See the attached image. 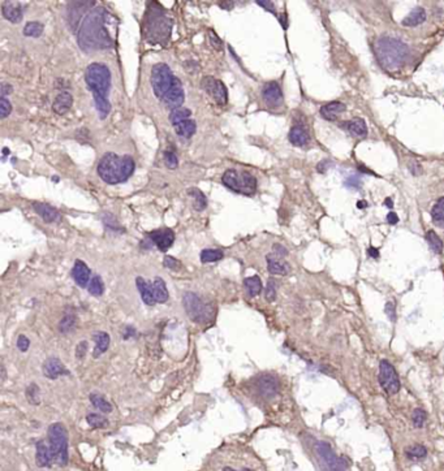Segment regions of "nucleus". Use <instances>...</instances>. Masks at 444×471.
Instances as JSON below:
<instances>
[{
	"label": "nucleus",
	"mask_w": 444,
	"mask_h": 471,
	"mask_svg": "<svg viewBox=\"0 0 444 471\" xmlns=\"http://www.w3.org/2000/svg\"><path fill=\"white\" fill-rule=\"evenodd\" d=\"M387 222L390 223V224H392V225H395V224H397V223H399V216L396 215V212H394V211L388 212Z\"/></svg>",
	"instance_id": "nucleus-57"
},
{
	"label": "nucleus",
	"mask_w": 444,
	"mask_h": 471,
	"mask_svg": "<svg viewBox=\"0 0 444 471\" xmlns=\"http://www.w3.org/2000/svg\"><path fill=\"white\" fill-rule=\"evenodd\" d=\"M201 85H202L203 90H205L218 105H225V103H227L228 94H227V87H225L222 81L214 78V77L211 76H207L202 79Z\"/></svg>",
	"instance_id": "nucleus-10"
},
{
	"label": "nucleus",
	"mask_w": 444,
	"mask_h": 471,
	"mask_svg": "<svg viewBox=\"0 0 444 471\" xmlns=\"http://www.w3.org/2000/svg\"><path fill=\"white\" fill-rule=\"evenodd\" d=\"M408 168H409L410 172H412L413 174H418L419 172L422 171V167H421V165H419V163H418V161H417V160L409 161V164H408Z\"/></svg>",
	"instance_id": "nucleus-54"
},
{
	"label": "nucleus",
	"mask_w": 444,
	"mask_h": 471,
	"mask_svg": "<svg viewBox=\"0 0 444 471\" xmlns=\"http://www.w3.org/2000/svg\"><path fill=\"white\" fill-rule=\"evenodd\" d=\"M35 461L39 467H48L51 466L52 459V454H51L50 446L45 444V441H38L37 443V454H35Z\"/></svg>",
	"instance_id": "nucleus-26"
},
{
	"label": "nucleus",
	"mask_w": 444,
	"mask_h": 471,
	"mask_svg": "<svg viewBox=\"0 0 444 471\" xmlns=\"http://www.w3.org/2000/svg\"><path fill=\"white\" fill-rule=\"evenodd\" d=\"M244 287L250 297H257L258 294H260V292H262V281H260L259 276H251V277L245 278Z\"/></svg>",
	"instance_id": "nucleus-31"
},
{
	"label": "nucleus",
	"mask_w": 444,
	"mask_h": 471,
	"mask_svg": "<svg viewBox=\"0 0 444 471\" xmlns=\"http://www.w3.org/2000/svg\"><path fill=\"white\" fill-rule=\"evenodd\" d=\"M264 297H266V300L269 301V302H273V301H275V298H276V282H275V280H274V278H270V280H269V282H267L266 292H264Z\"/></svg>",
	"instance_id": "nucleus-45"
},
{
	"label": "nucleus",
	"mask_w": 444,
	"mask_h": 471,
	"mask_svg": "<svg viewBox=\"0 0 444 471\" xmlns=\"http://www.w3.org/2000/svg\"><path fill=\"white\" fill-rule=\"evenodd\" d=\"M405 455L409 459H413V461H419V459L426 458L427 449L423 445H421V444H416V445L408 446L405 449Z\"/></svg>",
	"instance_id": "nucleus-33"
},
{
	"label": "nucleus",
	"mask_w": 444,
	"mask_h": 471,
	"mask_svg": "<svg viewBox=\"0 0 444 471\" xmlns=\"http://www.w3.org/2000/svg\"><path fill=\"white\" fill-rule=\"evenodd\" d=\"M43 373L48 379H57L61 375H69V371L59 358L51 357L46 359L43 363Z\"/></svg>",
	"instance_id": "nucleus-16"
},
{
	"label": "nucleus",
	"mask_w": 444,
	"mask_h": 471,
	"mask_svg": "<svg viewBox=\"0 0 444 471\" xmlns=\"http://www.w3.org/2000/svg\"><path fill=\"white\" fill-rule=\"evenodd\" d=\"M315 452L319 455L323 465L330 471H345L348 466L346 462L335 454L330 444H327L326 441H318L315 445Z\"/></svg>",
	"instance_id": "nucleus-9"
},
{
	"label": "nucleus",
	"mask_w": 444,
	"mask_h": 471,
	"mask_svg": "<svg viewBox=\"0 0 444 471\" xmlns=\"http://www.w3.org/2000/svg\"><path fill=\"white\" fill-rule=\"evenodd\" d=\"M223 251L218 249H205L201 253V262L202 263H213L218 262L223 258Z\"/></svg>",
	"instance_id": "nucleus-37"
},
{
	"label": "nucleus",
	"mask_w": 444,
	"mask_h": 471,
	"mask_svg": "<svg viewBox=\"0 0 444 471\" xmlns=\"http://www.w3.org/2000/svg\"><path fill=\"white\" fill-rule=\"evenodd\" d=\"M384 311H386L388 319H390L391 322H396V306H395V304L392 301H390V302L386 304Z\"/></svg>",
	"instance_id": "nucleus-48"
},
{
	"label": "nucleus",
	"mask_w": 444,
	"mask_h": 471,
	"mask_svg": "<svg viewBox=\"0 0 444 471\" xmlns=\"http://www.w3.org/2000/svg\"><path fill=\"white\" fill-rule=\"evenodd\" d=\"M426 20V11L422 7H416L412 12L401 21V25L406 26V28H414V26L421 25L422 23H425Z\"/></svg>",
	"instance_id": "nucleus-27"
},
{
	"label": "nucleus",
	"mask_w": 444,
	"mask_h": 471,
	"mask_svg": "<svg viewBox=\"0 0 444 471\" xmlns=\"http://www.w3.org/2000/svg\"><path fill=\"white\" fill-rule=\"evenodd\" d=\"M90 401H92V404L94 405L97 409H99V410H101L102 413H105V414L111 413L112 411L111 404H110L108 401H106V400L103 399V397H101L99 395L92 393V395H90Z\"/></svg>",
	"instance_id": "nucleus-39"
},
{
	"label": "nucleus",
	"mask_w": 444,
	"mask_h": 471,
	"mask_svg": "<svg viewBox=\"0 0 444 471\" xmlns=\"http://www.w3.org/2000/svg\"><path fill=\"white\" fill-rule=\"evenodd\" d=\"M188 194L193 198L194 209L197 210V211H202V210L206 209L207 200H206V197H205V194H203L200 189H197V187H192V189L188 190Z\"/></svg>",
	"instance_id": "nucleus-34"
},
{
	"label": "nucleus",
	"mask_w": 444,
	"mask_h": 471,
	"mask_svg": "<svg viewBox=\"0 0 444 471\" xmlns=\"http://www.w3.org/2000/svg\"><path fill=\"white\" fill-rule=\"evenodd\" d=\"M147 29H149L150 37H154L155 42H162V37L168 38L171 25L167 17L162 16L160 13H155L152 17H149Z\"/></svg>",
	"instance_id": "nucleus-11"
},
{
	"label": "nucleus",
	"mask_w": 444,
	"mask_h": 471,
	"mask_svg": "<svg viewBox=\"0 0 444 471\" xmlns=\"http://www.w3.org/2000/svg\"><path fill=\"white\" fill-rule=\"evenodd\" d=\"M72 276H73L74 281H76V284L78 285V287H81V288L89 287L90 269L89 267L86 266V263H83L82 260H76L73 269H72Z\"/></svg>",
	"instance_id": "nucleus-17"
},
{
	"label": "nucleus",
	"mask_w": 444,
	"mask_h": 471,
	"mask_svg": "<svg viewBox=\"0 0 444 471\" xmlns=\"http://www.w3.org/2000/svg\"><path fill=\"white\" fill-rule=\"evenodd\" d=\"M152 291H154V297L158 304H164L168 300V291L165 287V282L162 277H155L152 282Z\"/></svg>",
	"instance_id": "nucleus-28"
},
{
	"label": "nucleus",
	"mask_w": 444,
	"mask_h": 471,
	"mask_svg": "<svg viewBox=\"0 0 444 471\" xmlns=\"http://www.w3.org/2000/svg\"><path fill=\"white\" fill-rule=\"evenodd\" d=\"M426 419H427V414H426V411L421 408H417L413 410L412 414V421L413 424L416 428H422L423 424H425Z\"/></svg>",
	"instance_id": "nucleus-43"
},
{
	"label": "nucleus",
	"mask_w": 444,
	"mask_h": 471,
	"mask_svg": "<svg viewBox=\"0 0 444 471\" xmlns=\"http://www.w3.org/2000/svg\"><path fill=\"white\" fill-rule=\"evenodd\" d=\"M274 250H275V255L280 256V258H283V256H286L287 254H288L286 247L282 246V245H274Z\"/></svg>",
	"instance_id": "nucleus-56"
},
{
	"label": "nucleus",
	"mask_w": 444,
	"mask_h": 471,
	"mask_svg": "<svg viewBox=\"0 0 444 471\" xmlns=\"http://www.w3.org/2000/svg\"><path fill=\"white\" fill-rule=\"evenodd\" d=\"M368 254H369V256H371V258H375V259H377L378 256H379V250L375 249V247H373V246H370V247H369V250H368Z\"/></svg>",
	"instance_id": "nucleus-60"
},
{
	"label": "nucleus",
	"mask_w": 444,
	"mask_h": 471,
	"mask_svg": "<svg viewBox=\"0 0 444 471\" xmlns=\"http://www.w3.org/2000/svg\"><path fill=\"white\" fill-rule=\"evenodd\" d=\"M379 384L388 395H396L400 391V380L395 367L387 359L379 363Z\"/></svg>",
	"instance_id": "nucleus-8"
},
{
	"label": "nucleus",
	"mask_w": 444,
	"mask_h": 471,
	"mask_svg": "<svg viewBox=\"0 0 444 471\" xmlns=\"http://www.w3.org/2000/svg\"><path fill=\"white\" fill-rule=\"evenodd\" d=\"M43 24L38 23V21H33V23H28L24 28V35L26 37H34V38H38L41 37L42 33H43Z\"/></svg>",
	"instance_id": "nucleus-38"
},
{
	"label": "nucleus",
	"mask_w": 444,
	"mask_h": 471,
	"mask_svg": "<svg viewBox=\"0 0 444 471\" xmlns=\"http://www.w3.org/2000/svg\"><path fill=\"white\" fill-rule=\"evenodd\" d=\"M164 158H165V164H167V167L171 168V169H174V168L177 167V164H179L177 156L174 155L173 152L167 151L164 154Z\"/></svg>",
	"instance_id": "nucleus-47"
},
{
	"label": "nucleus",
	"mask_w": 444,
	"mask_h": 471,
	"mask_svg": "<svg viewBox=\"0 0 444 471\" xmlns=\"http://www.w3.org/2000/svg\"><path fill=\"white\" fill-rule=\"evenodd\" d=\"M374 54L378 63L384 69L388 72H395L405 64L409 55V48L403 41L390 35H383L375 41Z\"/></svg>",
	"instance_id": "nucleus-2"
},
{
	"label": "nucleus",
	"mask_w": 444,
	"mask_h": 471,
	"mask_svg": "<svg viewBox=\"0 0 444 471\" xmlns=\"http://www.w3.org/2000/svg\"><path fill=\"white\" fill-rule=\"evenodd\" d=\"M86 422L89 423V426H92L93 428H106L108 427L110 422L106 417H102L99 414H94V413H90L87 417H86Z\"/></svg>",
	"instance_id": "nucleus-41"
},
{
	"label": "nucleus",
	"mask_w": 444,
	"mask_h": 471,
	"mask_svg": "<svg viewBox=\"0 0 444 471\" xmlns=\"http://www.w3.org/2000/svg\"><path fill=\"white\" fill-rule=\"evenodd\" d=\"M74 327H76V316L73 314H67L59 323V331L65 335L74 329Z\"/></svg>",
	"instance_id": "nucleus-40"
},
{
	"label": "nucleus",
	"mask_w": 444,
	"mask_h": 471,
	"mask_svg": "<svg viewBox=\"0 0 444 471\" xmlns=\"http://www.w3.org/2000/svg\"><path fill=\"white\" fill-rule=\"evenodd\" d=\"M345 186L349 189L359 190L361 187V180L359 178V176H349L345 180Z\"/></svg>",
	"instance_id": "nucleus-49"
},
{
	"label": "nucleus",
	"mask_w": 444,
	"mask_h": 471,
	"mask_svg": "<svg viewBox=\"0 0 444 471\" xmlns=\"http://www.w3.org/2000/svg\"><path fill=\"white\" fill-rule=\"evenodd\" d=\"M147 238L160 251H167L173 244L174 233L169 228H163V229H158V231H154L147 234Z\"/></svg>",
	"instance_id": "nucleus-13"
},
{
	"label": "nucleus",
	"mask_w": 444,
	"mask_h": 471,
	"mask_svg": "<svg viewBox=\"0 0 444 471\" xmlns=\"http://www.w3.org/2000/svg\"><path fill=\"white\" fill-rule=\"evenodd\" d=\"M136 284L137 288L140 291L141 298L146 305L149 306H152V305L156 304L155 297H154V291H152V284L147 282L145 278L142 277H137L136 278Z\"/></svg>",
	"instance_id": "nucleus-25"
},
{
	"label": "nucleus",
	"mask_w": 444,
	"mask_h": 471,
	"mask_svg": "<svg viewBox=\"0 0 444 471\" xmlns=\"http://www.w3.org/2000/svg\"><path fill=\"white\" fill-rule=\"evenodd\" d=\"M222 181L225 186L233 190L235 193L253 196L257 190V180L246 171L227 169L222 176Z\"/></svg>",
	"instance_id": "nucleus-5"
},
{
	"label": "nucleus",
	"mask_w": 444,
	"mask_h": 471,
	"mask_svg": "<svg viewBox=\"0 0 444 471\" xmlns=\"http://www.w3.org/2000/svg\"><path fill=\"white\" fill-rule=\"evenodd\" d=\"M192 112L191 110H188V108H183L179 107L176 110H172L171 114H169V121H171L173 125L179 123H183L185 120H189V117H191Z\"/></svg>",
	"instance_id": "nucleus-35"
},
{
	"label": "nucleus",
	"mask_w": 444,
	"mask_h": 471,
	"mask_svg": "<svg viewBox=\"0 0 444 471\" xmlns=\"http://www.w3.org/2000/svg\"><path fill=\"white\" fill-rule=\"evenodd\" d=\"M267 268L269 272L273 275H288L291 271V267L287 262L282 260V258L278 255H267Z\"/></svg>",
	"instance_id": "nucleus-20"
},
{
	"label": "nucleus",
	"mask_w": 444,
	"mask_h": 471,
	"mask_svg": "<svg viewBox=\"0 0 444 471\" xmlns=\"http://www.w3.org/2000/svg\"><path fill=\"white\" fill-rule=\"evenodd\" d=\"M257 391L263 399L270 400L279 392V383L271 375L260 376L257 382Z\"/></svg>",
	"instance_id": "nucleus-15"
},
{
	"label": "nucleus",
	"mask_w": 444,
	"mask_h": 471,
	"mask_svg": "<svg viewBox=\"0 0 444 471\" xmlns=\"http://www.w3.org/2000/svg\"><path fill=\"white\" fill-rule=\"evenodd\" d=\"M185 101V92H184V87H183V83H181L180 79L177 77H174L173 85L169 89V91L165 94L164 98L162 99V102L164 103L165 106L171 110H176V108L181 107V105L184 103Z\"/></svg>",
	"instance_id": "nucleus-12"
},
{
	"label": "nucleus",
	"mask_w": 444,
	"mask_h": 471,
	"mask_svg": "<svg viewBox=\"0 0 444 471\" xmlns=\"http://www.w3.org/2000/svg\"><path fill=\"white\" fill-rule=\"evenodd\" d=\"M183 304H184L187 315L194 323L206 324V323H209L210 320L213 319V309L196 293H192V292L185 293L184 297H183Z\"/></svg>",
	"instance_id": "nucleus-6"
},
{
	"label": "nucleus",
	"mask_w": 444,
	"mask_h": 471,
	"mask_svg": "<svg viewBox=\"0 0 444 471\" xmlns=\"http://www.w3.org/2000/svg\"><path fill=\"white\" fill-rule=\"evenodd\" d=\"M163 263H164V266L167 267V268H171V269H176L180 267V262H179L177 259H174L173 256H169V255L164 256Z\"/></svg>",
	"instance_id": "nucleus-51"
},
{
	"label": "nucleus",
	"mask_w": 444,
	"mask_h": 471,
	"mask_svg": "<svg viewBox=\"0 0 444 471\" xmlns=\"http://www.w3.org/2000/svg\"><path fill=\"white\" fill-rule=\"evenodd\" d=\"M48 440L52 459L59 466L68 463V433L61 423L51 424L48 428Z\"/></svg>",
	"instance_id": "nucleus-4"
},
{
	"label": "nucleus",
	"mask_w": 444,
	"mask_h": 471,
	"mask_svg": "<svg viewBox=\"0 0 444 471\" xmlns=\"http://www.w3.org/2000/svg\"><path fill=\"white\" fill-rule=\"evenodd\" d=\"M33 207H34L35 212H37L46 223H54L56 222V220H59V218H60L57 210L55 209V207H52V206L47 205V203L35 202L33 203Z\"/></svg>",
	"instance_id": "nucleus-22"
},
{
	"label": "nucleus",
	"mask_w": 444,
	"mask_h": 471,
	"mask_svg": "<svg viewBox=\"0 0 444 471\" xmlns=\"http://www.w3.org/2000/svg\"><path fill=\"white\" fill-rule=\"evenodd\" d=\"M257 3L259 4L260 7H263V8H266L267 11H270V12L275 13V15H276L275 6H274V3H273V2H266V0H258Z\"/></svg>",
	"instance_id": "nucleus-55"
},
{
	"label": "nucleus",
	"mask_w": 444,
	"mask_h": 471,
	"mask_svg": "<svg viewBox=\"0 0 444 471\" xmlns=\"http://www.w3.org/2000/svg\"><path fill=\"white\" fill-rule=\"evenodd\" d=\"M87 346H89V345H87V342H86V341H81V342H78V344H77V346H76L77 358H79V359H81V358L85 357L86 351H87Z\"/></svg>",
	"instance_id": "nucleus-52"
},
{
	"label": "nucleus",
	"mask_w": 444,
	"mask_h": 471,
	"mask_svg": "<svg viewBox=\"0 0 444 471\" xmlns=\"http://www.w3.org/2000/svg\"><path fill=\"white\" fill-rule=\"evenodd\" d=\"M85 81L93 92L99 117L105 120L111 111V105L107 98L111 87V72L105 64L93 63L86 68Z\"/></svg>",
	"instance_id": "nucleus-1"
},
{
	"label": "nucleus",
	"mask_w": 444,
	"mask_h": 471,
	"mask_svg": "<svg viewBox=\"0 0 444 471\" xmlns=\"http://www.w3.org/2000/svg\"><path fill=\"white\" fill-rule=\"evenodd\" d=\"M386 206H387V207H390V209H392L394 203H392V200H391V198H387V200H386Z\"/></svg>",
	"instance_id": "nucleus-64"
},
{
	"label": "nucleus",
	"mask_w": 444,
	"mask_h": 471,
	"mask_svg": "<svg viewBox=\"0 0 444 471\" xmlns=\"http://www.w3.org/2000/svg\"><path fill=\"white\" fill-rule=\"evenodd\" d=\"M11 111H12V106H11L10 101L6 97H2L0 98V117L6 119L11 114Z\"/></svg>",
	"instance_id": "nucleus-46"
},
{
	"label": "nucleus",
	"mask_w": 444,
	"mask_h": 471,
	"mask_svg": "<svg viewBox=\"0 0 444 471\" xmlns=\"http://www.w3.org/2000/svg\"><path fill=\"white\" fill-rule=\"evenodd\" d=\"M93 340L96 341V349H94V354L93 357L98 358L99 355L103 354L110 346V336L106 332H97L93 335Z\"/></svg>",
	"instance_id": "nucleus-29"
},
{
	"label": "nucleus",
	"mask_w": 444,
	"mask_h": 471,
	"mask_svg": "<svg viewBox=\"0 0 444 471\" xmlns=\"http://www.w3.org/2000/svg\"><path fill=\"white\" fill-rule=\"evenodd\" d=\"M262 98L270 108H278L283 105V92L280 85L275 81L267 82L262 89Z\"/></svg>",
	"instance_id": "nucleus-14"
},
{
	"label": "nucleus",
	"mask_w": 444,
	"mask_h": 471,
	"mask_svg": "<svg viewBox=\"0 0 444 471\" xmlns=\"http://www.w3.org/2000/svg\"><path fill=\"white\" fill-rule=\"evenodd\" d=\"M431 219L436 227L444 228V197L439 198L438 202L432 207Z\"/></svg>",
	"instance_id": "nucleus-32"
},
{
	"label": "nucleus",
	"mask_w": 444,
	"mask_h": 471,
	"mask_svg": "<svg viewBox=\"0 0 444 471\" xmlns=\"http://www.w3.org/2000/svg\"><path fill=\"white\" fill-rule=\"evenodd\" d=\"M87 288H89V292L92 296H96V297L102 296L103 292H105V285H103V281H102L101 276H98V275L94 276V277L90 280L89 287H87Z\"/></svg>",
	"instance_id": "nucleus-42"
},
{
	"label": "nucleus",
	"mask_w": 444,
	"mask_h": 471,
	"mask_svg": "<svg viewBox=\"0 0 444 471\" xmlns=\"http://www.w3.org/2000/svg\"><path fill=\"white\" fill-rule=\"evenodd\" d=\"M210 41H211V45L214 46L215 50H222V41L216 37L213 30H210Z\"/></svg>",
	"instance_id": "nucleus-53"
},
{
	"label": "nucleus",
	"mask_w": 444,
	"mask_h": 471,
	"mask_svg": "<svg viewBox=\"0 0 444 471\" xmlns=\"http://www.w3.org/2000/svg\"><path fill=\"white\" fill-rule=\"evenodd\" d=\"M289 141L293 146H297V147H304V146L308 145V142L310 141V136H309L306 127L302 124H297V125L292 127V129L289 132Z\"/></svg>",
	"instance_id": "nucleus-19"
},
{
	"label": "nucleus",
	"mask_w": 444,
	"mask_h": 471,
	"mask_svg": "<svg viewBox=\"0 0 444 471\" xmlns=\"http://www.w3.org/2000/svg\"><path fill=\"white\" fill-rule=\"evenodd\" d=\"M327 164H328V160H322L319 164L317 165V171L323 173V172L327 171Z\"/></svg>",
	"instance_id": "nucleus-59"
},
{
	"label": "nucleus",
	"mask_w": 444,
	"mask_h": 471,
	"mask_svg": "<svg viewBox=\"0 0 444 471\" xmlns=\"http://www.w3.org/2000/svg\"><path fill=\"white\" fill-rule=\"evenodd\" d=\"M134 171V160L132 156H119L114 152H107L102 156L98 164V174L107 183H120L127 181Z\"/></svg>",
	"instance_id": "nucleus-3"
},
{
	"label": "nucleus",
	"mask_w": 444,
	"mask_h": 471,
	"mask_svg": "<svg viewBox=\"0 0 444 471\" xmlns=\"http://www.w3.org/2000/svg\"><path fill=\"white\" fill-rule=\"evenodd\" d=\"M357 207H359V209H365V207H368V202H366V201H359V202H357Z\"/></svg>",
	"instance_id": "nucleus-62"
},
{
	"label": "nucleus",
	"mask_w": 444,
	"mask_h": 471,
	"mask_svg": "<svg viewBox=\"0 0 444 471\" xmlns=\"http://www.w3.org/2000/svg\"><path fill=\"white\" fill-rule=\"evenodd\" d=\"M426 240H427L430 249H431L435 254L443 253V241L440 240V237H439L438 234L435 233L434 231L427 232V234H426Z\"/></svg>",
	"instance_id": "nucleus-36"
},
{
	"label": "nucleus",
	"mask_w": 444,
	"mask_h": 471,
	"mask_svg": "<svg viewBox=\"0 0 444 471\" xmlns=\"http://www.w3.org/2000/svg\"><path fill=\"white\" fill-rule=\"evenodd\" d=\"M174 81V76L171 68L164 63L155 64L151 69V86L156 98L162 101L165 94L169 91Z\"/></svg>",
	"instance_id": "nucleus-7"
},
{
	"label": "nucleus",
	"mask_w": 444,
	"mask_h": 471,
	"mask_svg": "<svg viewBox=\"0 0 444 471\" xmlns=\"http://www.w3.org/2000/svg\"><path fill=\"white\" fill-rule=\"evenodd\" d=\"M173 128L176 134H179L183 138H191L196 133V129H197L194 120H191V119L183 121V123L176 124V125H173Z\"/></svg>",
	"instance_id": "nucleus-30"
},
{
	"label": "nucleus",
	"mask_w": 444,
	"mask_h": 471,
	"mask_svg": "<svg viewBox=\"0 0 444 471\" xmlns=\"http://www.w3.org/2000/svg\"><path fill=\"white\" fill-rule=\"evenodd\" d=\"M3 17L13 24L20 23L23 20V8L17 2H4L2 6Z\"/></svg>",
	"instance_id": "nucleus-18"
},
{
	"label": "nucleus",
	"mask_w": 444,
	"mask_h": 471,
	"mask_svg": "<svg viewBox=\"0 0 444 471\" xmlns=\"http://www.w3.org/2000/svg\"><path fill=\"white\" fill-rule=\"evenodd\" d=\"M341 127L345 130H348L352 136L359 137V138H364V137H366V134H368L366 123L361 117H354V119H352L350 121H345V123L341 124Z\"/></svg>",
	"instance_id": "nucleus-21"
},
{
	"label": "nucleus",
	"mask_w": 444,
	"mask_h": 471,
	"mask_svg": "<svg viewBox=\"0 0 444 471\" xmlns=\"http://www.w3.org/2000/svg\"><path fill=\"white\" fill-rule=\"evenodd\" d=\"M345 110L346 106L341 103V102H331L328 105H324L319 112H321V116L323 117L324 120L335 121L340 114L345 112Z\"/></svg>",
	"instance_id": "nucleus-24"
},
{
	"label": "nucleus",
	"mask_w": 444,
	"mask_h": 471,
	"mask_svg": "<svg viewBox=\"0 0 444 471\" xmlns=\"http://www.w3.org/2000/svg\"><path fill=\"white\" fill-rule=\"evenodd\" d=\"M12 86L8 85V83H2V97H6L7 94H11L12 92Z\"/></svg>",
	"instance_id": "nucleus-58"
},
{
	"label": "nucleus",
	"mask_w": 444,
	"mask_h": 471,
	"mask_svg": "<svg viewBox=\"0 0 444 471\" xmlns=\"http://www.w3.org/2000/svg\"><path fill=\"white\" fill-rule=\"evenodd\" d=\"M136 335V329H133L132 327H127V333H124V338H129L130 336Z\"/></svg>",
	"instance_id": "nucleus-61"
},
{
	"label": "nucleus",
	"mask_w": 444,
	"mask_h": 471,
	"mask_svg": "<svg viewBox=\"0 0 444 471\" xmlns=\"http://www.w3.org/2000/svg\"><path fill=\"white\" fill-rule=\"evenodd\" d=\"M72 103H73V97L72 94L68 91H63L60 94L57 95L56 99H55L54 105H52V110H54L55 114L57 115H65L72 107Z\"/></svg>",
	"instance_id": "nucleus-23"
},
{
	"label": "nucleus",
	"mask_w": 444,
	"mask_h": 471,
	"mask_svg": "<svg viewBox=\"0 0 444 471\" xmlns=\"http://www.w3.org/2000/svg\"><path fill=\"white\" fill-rule=\"evenodd\" d=\"M41 393H39V388L37 384H30L26 389V399L30 404L33 405H38L41 402Z\"/></svg>",
	"instance_id": "nucleus-44"
},
{
	"label": "nucleus",
	"mask_w": 444,
	"mask_h": 471,
	"mask_svg": "<svg viewBox=\"0 0 444 471\" xmlns=\"http://www.w3.org/2000/svg\"><path fill=\"white\" fill-rule=\"evenodd\" d=\"M29 346H30V341H29V338L24 335L19 336V338H17V348H19V350L25 353V351L29 349Z\"/></svg>",
	"instance_id": "nucleus-50"
},
{
	"label": "nucleus",
	"mask_w": 444,
	"mask_h": 471,
	"mask_svg": "<svg viewBox=\"0 0 444 471\" xmlns=\"http://www.w3.org/2000/svg\"><path fill=\"white\" fill-rule=\"evenodd\" d=\"M223 471H237V470H235V468H232V467H224L223 468ZM241 471H253V470H250V468H244V470H241Z\"/></svg>",
	"instance_id": "nucleus-63"
}]
</instances>
